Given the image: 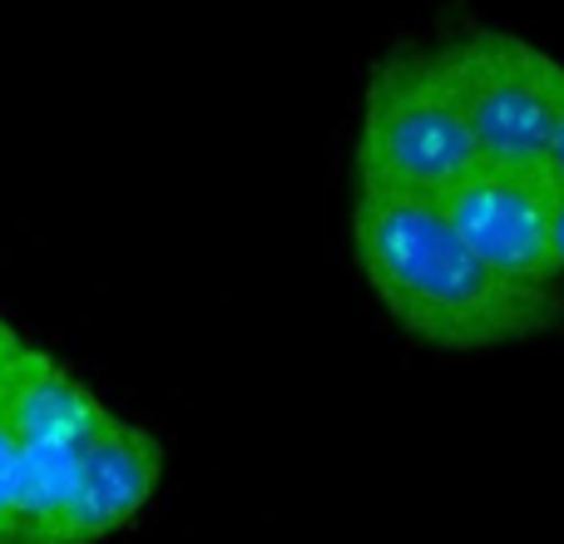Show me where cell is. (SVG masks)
Here are the masks:
<instances>
[{"instance_id":"1","label":"cell","mask_w":564,"mask_h":544,"mask_svg":"<svg viewBox=\"0 0 564 544\" xmlns=\"http://www.w3.org/2000/svg\"><path fill=\"white\" fill-rule=\"evenodd\" d=\"M347 233L351 258L377 302L431 347L480 351L540 337L564 322V297L496 278L456 238L436 198L357 188Z\"/></svg>"},{"instance_id":"2","label":"cell","mask_w":564,"mask_h":544,"mask_svg":"<svg viewBox=\"0 0 564 544\" xmlns=\"http://www.w3.org/2000/svg\"><path fill=\"white\" fill-rule=\"evenodd\" d=\"M480 164L460 105L431 45L391 50L371 65L357 124V188L441 198Z\"/></svg>"},{"instance_id":"3","label":"cell","mask_w":564,"mask_h":544,"mask_svg":"<svg viewBox=\"0 0 564 544\" xmlns=\"http://www.w3.org/2000/svg\"><path fill=\"white\" fill-rule=\"evenodd\" d=\"M460 105L480 164L540 168L564 105V65L496 25H466L431 45Z\"/></svg>"},{"instance_id":"4","label":"cell","mask_w":564,"mask_h":544,"mask_svg":"<svg viewBox=\"0 0 564 544\" xmlns=\"http://www.w3.org/2000/svg\"><path fill=\"white\" fill-rule=\"evenodd\" d=\"M456 238L480 258L496 278L525 292L564 297V272L550 248V214H555V184L540 168H500L476 164L466 178L436 198Z\"/></svg>"},{"instance_id":"5","label":"cell","mask_w":564,"mask_h":544,"mask_svg":"<svg viewBox=\"0 0 564 544\" xmlns=\"http://www.w3.org/2000/svg\"><path fill=\"white\" fill-rule=\"evenodd\" d=\"M164 476V450L149 431L109 416L95 436L79 446L75 496L59 530V544H95L115 530H124L139 510L154 500Z\"/></svg>"},{"instance_id":"6","label":"cell","mask_w":564,"mask_h":544,"mask_svg":"<svg viewBox=\"0 0 564 544\" xmlns=\"http://www.w3.org/2000/svg\"><path fill=\"white\" fill-rule=\"evenodd\" d=\"M105 421L109 411L99 396L50 351L25 347L0 387V426L15 436V446H85Z\"/></svg>"},{"instance_id":"7","label":"cell","mask_w":564,"mask_h":544,"mask_svg":"<svg viewBox=\"0 0 564 544\" xmlns=\"http://www.w3.org/2000/svg\"><path fill=\"white\" fill-rule=\"evenodd\" d=\"M15 476H20V446L0 426V544H15Z\"/></svg>"},{"instance_id":"8","label":"cell","mask_w":564,"mask_h":544,"mask_svg":"<svg viewBox=\"0 0 564 544\" xmlns=\"http://www.w3.org/2000/svg\"><path fill=\"white\" fill-rule=\"evenodd\" d=\"M540 174H545L555 188H564V105H560L555 129H550V149H545V164H540Z\"/></svg>"},{"instance_id":"9","label":"cell","mask_w":564,"mask_h":544,"mask_svg":"<svg viewBox=\"0 0 564 544\" xmlns=\"http://www.w3.org/2000/svg\"><path fill=\"white\" fill-rule=\"evenodd\" d=\"M25 347H30V341H20V331L0 317V387H6V377L15 371V361L25 357Z\"/></svg>"},{"instance_id":"10","label":"cell","mask_w":564,"mask_h":544,"mask_svg":"<svg viewBox=\"0 0 564 544\" xmlns=\"http://www.w3.org/2000/svg\"><path fill=\"white\" fill-rule=\"evenodd\" d=\"M550 248H555V268L564 272V188H555V214H550Z\"/></svg>"}]
</instances>
